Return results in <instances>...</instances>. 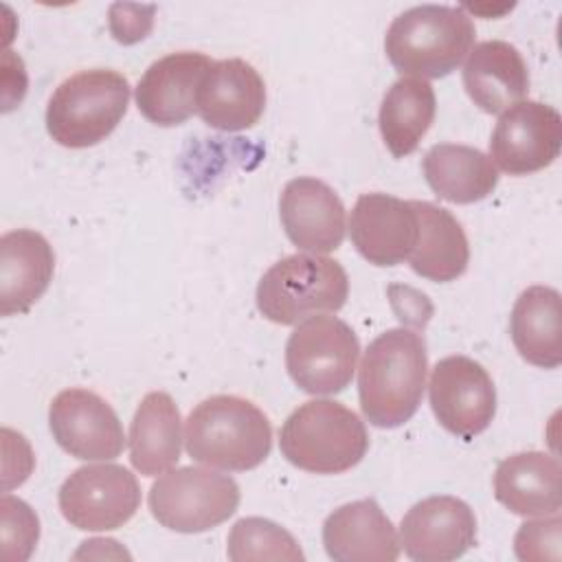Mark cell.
<instances>
[{"label":"cell","mask_w":562,"mask_h":562,"mask_svg":"<svg viewBox=\"0 0 562 562\" xmlns=\"http://www.w3.org/2000/svg\"><path fill=\"white\" fill-rule=\"evenodd\" d=\"M428 373L424 338L406 327H393L373 338L358 371L360 408L369 424L397 428L419 408Z\"/></svg>","instance_id":"6da1fadb"},{"label":"cell","mask_w":562,"mask_h":562,"mask_svg":"<svg viewBox=\"0 0 562 562\" xmlns=\"http://www.w3.org/2000/svg\"><path fill=\"white\" fill-rule=\"evenodd\" d=\"M184 441L193 461L228 472H246L261 465L270 454L272 426L250 400L213 395L189 413Z\"/></svg>","instance_id":"7a4b0ae2"},{"label":"cell","mask_w":562,"mask_h":562,"mask_svg":"<svg viewBox=\"0 0 562 562\" xmlns=\"http://www.w3.org/2000/svg\"><path fill=\"white\" fill-rule=\"evenodd\" d=\"M474 33L463 7L419 4L393 18L384 35V53L402 75L439 79L472 50Z\"/></svg>","instance_id":"3957f363"},{"label":"cell","mask_w":562,"mask_h":562,"mask_svg":"<svg viewBox=\"0 0 562 562\" xmlns=\"http://www.w3.org/2000/svg\"><path fill=\"white\" fill-rule=\"evenodd\" d=\"M283 457L305 472L340 474L362 461L369 450L364 422L334 400H310L294 408L281 426Z\"/></svg>","instance_id":"277c9868"},{"label":"cell","mask_w":562,"mask_h":562,"mask_svg":"<svg viewBox=\"0 0 562 562\" xmlns=\"http://www.w3.org/2000/svg\"><path fill=\"white\" fill-rule=\"evenodd\" d=\"M130 83L110 68H90L64 79L48 99L46 130L64 147L83 149L114 132L127 112Z\"/></svg>","instance_id":"5b68a950"},{"label":"cell","mask_w":562,"mask_h":562,"mask_svg":"<svg viewBox=\"0 0 562 562\" xmlns=\"http://www.w3.org/2000/svg\"><path fill=\"white\" fill-rule=\"evenodd\" d=\"M349 296L345 268L325 255H288L257 283V310L277 325H299L323 312H338Z\"/></svg>","instance_id":"8992f818"},{"label":"cell","mask_w":562,"mask_h":562,"mask_svg":"<svg viewBox=\"0 0 562 562\" xmlns=\"http://www.w3.org/2000/svg\"><path fill=\"white\" fill-rule=\"evenodd\" d=\"M241 492L233 476L209 468L182 465L162 472L149 487V512L167 529L178 533L209 531L228 520Z\"/></svg>","instance_id":"52a82bcc"},{"label":"cell","mask_w":562,"mask_h":562,"mask_svg":"<svg viewBox=\"0 0 562 562\" xmlns=\"http://www.w3.org/2000/svg\"><path fill=\"white\" fill-rule=\"evenodd\" d=\"M360 356L356 331L336 316H312L288 338L285 369L310 395H334L349 386Z\"/></svg>","instance_id":"ba28073f"},{"label":"cell","mask_w":562,"mask_h":562,"mask_svg":"<svg viewBox=\"0 0 562 562\" xmlns=\"http://www.w3.org/2000/svg\"><path fill=\"white\" fill-rule=\"evenodd\" d=\"M61 516L81 531L123 527L140 507L136 476L116 463L77 468L59 487Z\"/></svg>","instance_id":"9c48e42d"},{"label":"cell","mask_w":562,"mask_h":562,"mask_svg":"<svg viewBox=\"0 0 562 562\" xmlns=\"http://www.w3.org/2000/svg\"><path fill=\"white\" fill-rule=\"evenodd\" d=\"M428 400L437 422L461 439L481 435L496 415L494 382L468 356H448L432 367Z\"/></svg>","instance_id":"30bf717a"},{"label":"cell","mask_w":562,"mask_h":562,"mask_svg":"<svg viewBox=\"0 0 562 562\" xmlns=\"http://www.w3.org/2000/svg\"><path fill=\"white\" fill-rule=\"evenodd\" d=\"M562 147V116L540 101L507 108L490 138V158L509 176H527L549 167Z\"/></svg>","instance_id":"8fae6325"},{"label":"cell","mask_w":562,"mask_h":562,"mask_svg":"<svg viewBox=\"0 0 562 562\" xmlns=\"http://www.w3.org/2000/svg\"><path fill=\"white\" fill-rule=\"evenodd\" d=\"M48 426L57 446L81 461H110L125 448L119 415L88 389L57 393L48 408Z\"/></svg>","instance_id":"7c38bea8"},{"label":"cell","mask_w":562,"mask_h":562,"mask_svg":"<svg viewBox=\"0 0 562 562\" xmlns=\"http://www.w3.org/2000/svg\"><path fill=\"white\" fill-rule=\"evenodd\" d=\"M476 544V516L457 496H428L400 522V547L417 562H450Z\"/></svg>","instance_id":"4fadbf2b"},{"label":"cell","mask_w":562,"mask_h":562,"mask_svg":"<svg viewBox=\"0 0 562 562\" xmlns=\"http://www.w3.org/2000/svg\"><path fill=\"white\" fill-rule=\"evenodd\" d=\"M213 61L204 53L180 50L156 59L138 79V112L154 125L173 127L198 112V94Z\"/></svg>","instance_id":"5bb4252c"},{"label":"cell","mask_w":562,"mask_h":562,"mask_svg":"<svg viewBox=\"0 0 562 562\" xmlns=\"http://www.w3.org/2000/svg\"><path fill=\"white\" fill-rule=\"evenodd\" d=\"M417 213L413 200L389 193H364L349 217V235L356 250L373 266L406 261L417 241Z\"/></svg>","instance_id":"9a60e30c"},{"label":"cell","mask_w":562,"mask_h":562,"mask_svg":"<svg viewBox=\"0 0 562 562\" xmlns=\"http://www.w3.org/2000/svg\"><path fill=\"white\" fill-rule=\"evenodd\" d=\"M279 215L288 239L312 255L331 252L345 239V204L318 178L290 180L279 198Z\"/></svg>","instance_id":"2e32d148"},{"label":"cell","mask_w":562,"mask_h":562,"mask_svg":"<svg viewBox=\"0 0 562 562\" xmlns=\"http://www.w3.org/2000/svg\"><path fill=\"white\" fill-rule=\"evenodd\" d=\"M266 110V83L244 59L213 61L202 79L198 114L209 127L241 132L252 127Z\"/></svg>","instance_id":"e0dca14e"},{"label":"cell","mask_w":562,"mask_h":562,"mask_svg":"<svg viewBox=\"0 0 562 562\" xmlns=\"http://www.w3.org/2000/svg\"><path fill=\"white\" fill-rule=\"evenodd\" d=\"M323 544L336 562H393L400 555L395 527L373 498L334 509L323 522Z\"/></svg>","instance_id":"ac0fdd59"},{"label":"cell","mask_w":562,"mask_h":562,"mask_svg":"<svg viewBox=\"0 0 562 562\" xmlns=\"http://www.w3.org/2000/svg\"><path fill=\"white\" fill-rule=\"evenodd\" d=\"M55 252L48 239L31 228H15L0 237V314L29 312L48 290Z\"/></svg>","instance_id":"d6986e66"},{"label":"cell","mask_w":562,"mask_h":562,"mask_svg":"<svg viewBox=\"0 0 562 562\" xmlns=\"http://www.w3.org/2000/svg\"><path fill=\"white\" fill-rule=\"evenodd\" d=\"M463 88L487 114L516 105L529 92V70L520 50L503 40L476 44L463 66Z\"/></svg>","instance_id":"ffe728a7"},{"label":"cell","mask_w":562,"mask_h":562,"mask_svg":"<svg viewBox=\"0 0 562 562\" xmlns=\"http://www.w3.org/2000/svg\"><path fill=\"white\" fill-rule=\"evenodd\" d=\"M560 463L553 454L529 450L503 459L494 472V496L512 514L549 516L562 507Z\"/></svg>","instance_id":"44dd1931"},{"label":"cell","mask_w":562,"mask_h":562,"mask_svg":"<svg viewBox=\"0 0 562 562\" xmlns=\"http://www.w3.org/2000/svg\"><path fill=\"white\" fill-rule=\"evenodd\" d=\"M419 231L408 263L415 274L435 283L459 279L470 263V246L461 222L446 209L413 200Z\"/></svg>","instance_id":"7402d4cb"},{"label":"cell","mask_w":562,"mask_h":562,"mask_svg":"<svg viewBox=\"0 0 562 562\" xmlns=\"http://www.w3.org/2000/svg\"><path fill=\"white\" fill-rule=\"evenodd\" d=\"M182 450V419L173 397L165 391L147 393L130 424V461L143 476H156L178 463Z\"/></svg>","instance_id":"603a6c76"},{"label":"cell","mask_w":562,"mask_h":562,"mask_svg":"<svg viewBox=\"0 0 562 562\" xmlns=\"http://www.w3.org/2000/svg\"><path fill=\"white\" fill-rule=\"evenodd\" d=\"M516 351L533 367L555 369L562 362V303L549 285H531L516 299L509 316Z\"/></svg>","instance_id":"cb8c5ba5"},{"label":"cell","mask_w":562,"mask_h":562,"mask_svg":"<svg viewBox=\"0 0 562 562\" xmlns=\"http://www.w3.org/2000/svg\"><path fill=\"white\" fill-rule=\"evenodd\" d=\"M422 169L428 187L452 204L479 202L498 184V171L492 158L470 145H432L422 160Z\"/></svg>","instance_id":"d4e9b609"},{"label":"cell","mask_w":562,"mask_h":562,"mask_svg":"<svg viewBox=\"0 0 562 562\" xmlns=\"http://www.w3.org/2000/svg\"><path fill=\"white\" fill-rule=\"evenodd\" d=\"M437 99L426 79L400 77L382 97L378 125L395 158L413 154L435 121Z\"/></svg>","instance_id":"484cf974"},{"label":"cell","mask_w":562,"mask_h":562,"mask_svg":"<svg viewBox=\"0 0 562 562\" xmlns=\"http://www.w3.org/2000/svg\"><path fill=\"white\" fill-rule=\"evenodd\" d=\"M226 553L233 562H248V560L301 562L305 560L299 542L288 529L259 516L239 518L233 525L226 540Z\"/></svg>","instance_id":"4316f807"},{"label":"cell","mask_w":562,"mask_h":562,"mask_svg":"<svg viewBox=\"0 0 562 562\" xmlns=\"http://www.w3.org/2000/svg\"><path fill=\"white\" fill-rule=\"evenodd\" d=\"M2 509V549L7 560H26L40 538V520L35 512L20 498L9 494L0 501Z\"/></svg>","instance_id":"83f0119b"},{"label":"cell","mask_w":562,"mask_h":562,"mask_svg":"<svg viewBox=\"0 0 562 562\" xmlns=\"http://www.w3.org/2000/svg\"><path fill=\"white\" fill-rule=\"evenodd\" d=\"M560 529L562 518L531 520L520 525L514 538V551L520 560H558L560 558Z\"/></svg>","instance_id":"f1b7e54d"}]
</instances>
